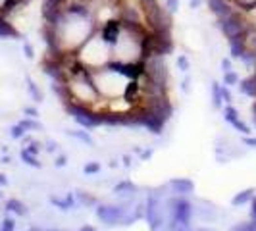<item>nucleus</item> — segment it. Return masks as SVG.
I'll list each match as a JSON object with an SVG mask.
<instances>
[{
    "label": "nucleus",
    "instance_id": "10",
    "mask_svg": "<svg viewBox=\"0 0 256 231\" xmlns=\"http://www.w3.org/2000/svg\"><path fill=\"white\" fill-rule=\"evenodd\" d=\"M237 87H239V91H241L245 97L256 99V75L255 73L249 75V77H245V79H239Z\"/></svg>",
    "mask_w": 256,
    "mask_h": 231
},
{
    "label": "nucleus",
    "instance_id": "4",
    "mask_svg": "<svg viewBox=\"0 0 256 231\" xmlns=\"http://www.w3.org/2000/svg\"><path fill=\"white\" fill-rule=\"evenodd\" d=\"M171 212H173V224H179L181 228H189L191 224V202L185 198H175L171 202Z\"/></svg>",
    "mask_w": 256,
    "mask_h": 231
},
{
    "label": "nucleus",
    "instance_id": "21",
    "mask_svg": "<svg viewBox=\"0 0 256 231\" xmlns=\"http://www.w3.org/2000/svg\"><path fill=\"white\" fill-rule=\"evenodd\" d=\"M29 91H31V95L35 97V99L41 100V93H39V89L35 87V83H31V81H29Z\"/></svg>",
    "mask_w": 256,
    "mask_h": 231
},
{
    "label": "nucleus",
    "instance_id": "18",
    "mask_svg": "<svg viewBox=\"0 0 256 231\" xmlns=\"http://www.w3.org/2000/svg\"><path fill=\"white\" fill-rule=\"evenodd\" d=\"M164 6L168 8L170 14H175L179 10V0H164Z\"/></svg>",
    "mask_w": 256,
    "mask_h": 231
},
{
    "label": "nucleus",
    "instance_id": "6",
    "mask_svg": "<svg viewBox=\"0 0 256 231\" xmlns=\"http://www.w3.org/2000/svg\"><path fill=\"white\" fill-rule=\"evenodd\" d=\"M224 118L225 122L229 124V126H233L237 131L245 133V135H249L251 133V127L241 120V116H239V112L233 108V106H225L224 108Z\"/></svg>",
    "mask_w": 256,
    "mask_h": 231
},
{
    "label": "nucleus",
    "instance_id": "2",
    "mask_svg": "<svg viewBox=\"0 0 256 231\" xmlns=\"http://www.w3.org/2000/svg\"><path fill=\"white\" fill-rule=\"evenodd\" d=\"M141 10L150 31H171V16L160 0H141Z\"/></svg>",
    "mask_w": 256,
    "mask_h": 231
},
{
    "label": "nucleus",
    "instance_id": "5",
    "mask_svg": "<svg viewBox=\"0 0 256 231\" xmlns=\"http://www.w3.org/2000/svg\"><path fill=\"white\" fill-rule=\"evenodd\" d=\"M96 214L106 226H116L118 222L126 220V210L122 206H100Z\"/></svg>",
    "mask_w": 256,
    "mask_h": 231
},
{
    "label": "nucleus",
    "instance_id": "7",
    "mask_svg": "<svg viewBox=\"0 0 256 231\" xmlns=\"http://www.w3.org/2000/svg\"><path fill=\"white\" fill-rule=\"evenodd\" d=\"M147 220L150 224L152 231H156L162 226V216H160V208H158V198L150 197L147 202Z\"/></svg>",
    "mask_w": 256,
    "mask_h": 231
},
{
    "label": "nucleus",
    "instance_id": "22",
    "mask_svg": "<svg viewBox=\"0 0 256 231\" xmlns=\"http://www.w3.org/2000/svg\"><path fill=\"white\" fill-rule=\"evenodd\" d=\"M222 69H224V73L225 71H231V69H233V66H231V60H229V58H224V60H222Z\"/></svg>",
    "mask_w": 256,
    "mask_h": 231
},
{
    "label": "nucleus",
    "instance_id": "13",
    "mask_svg": "<svg viewBox=\"0 0 256 231\" xmlns=\"http://www.w3.org/2000/svg\"><path fill=\"white\" fill-rule=\"evenodd\" d=\"M237 83H239V75H237V71H235V69L225 71L224 73V85L225 87H235Z\"/></svg>",
    "mask_w": 256,
    "mask_h": 231
},
{
    "label": "nucleus",
    "instance_id": "30",
    "mask_svg": "<svg viewBox=\"0 0 256 231\" xmlns=\"http://www.w3.org/2000/svg\"><path fill=\"white\" fill-rule=\"evenodd\" d=\"M4 2H6V0H0V6H2V4H4Z\"/></svg>",
    "mask_w": 256,
    "mask_h": 231
},
{
    "label": "nucleus",
    "instance_id": "24",
    "mask_svg": "<svg viewBox=\"0 0 256 231\" xmlns=\"http://www.w3.org/2000/svg\"><path fill=\"white\" fill-rule=\"evenodd\" d=\"M98 168H100L98 164H89V166H85V173H93V171H98Z\"/></svg>",
    "mask_w": 256,
    "mask_h": 231
},
{
    "label": "nucleus",
    "instance_id": "26",
    "mask_svg": "<svg viewBox=\"0 0 256 231\" xmlns=\"http://www.w3.org/2000/svg\"><path fill=\"white\" fill-rule=\"evenodd\" d=\"M23 50H25V54H27L29 58H33V48H31V44H29V42H25V44H23Z\"/></svg>",
    "mask_w": 256,
    "mask_h": 231
},
{
    "label": "nucleus",
    "instance_id": "28",
    "mask_svg": "<svg viewBox=\"0 0 256 231\" xmlns=\"http://www.w3.org/2000/svg\"><path fill=\"white\" fill-rule=\"evenodd\" d=\"M253 218H255V222H256V200L253 202Z\"/></svg>",
    "mask_w": 256,
    "mask_h": 231
},
{
    "label": "nucleus",
    "instance_id": "29",
    "mask_svg": "<svg viewBox=\"0 0 256 231\" xmlns=\"http://www.w3.org/2000/svg\"><path fill=\"white\" fill-rule=\"evenodd\" d=\"M181 231H189V228H185V230H181ZM196 231H206V230H196Z\"/></svg>",
    "mask_w": 256,
    "mask_h": 231
},
{
    "label": "nucleus",
    "instance_id": "16",
    "mask_svg": "<svg viewBox=\"0 0 256 231\" xmlns=\"http://www.w3.org/2000/svg\"><path fill=\"white\" fill-rule=\"evenodd\" d=\"M114 191H116V193H120V195H124L126 191H128V193H135V185H133V183H128V181H124V183L116 185V187H114Z\"/></svg>",
    "mask_w": 256,
    "mask_h": 231
},
{
    "label": "nucleus",
    "instance_id": "3",
    "mask_svg": "<svg viewBox=\"0 0 256 231\" xmlns=\"http://www.w3.org/2000/svg\"><path fill=\"white\" fill-rule=\"evenodd\" d=\"M218 27H220V31L224 33V37L229 41V39H233V37H241V35L249 33V23L245 21V18L239 14V12H231L229 16H225V18H220L218 20Z\"/></svg>",
    "mask_w": 256,
    "mask_h": 231
},
{
    "label": "nucleus",
    "instance_id": "23",
    "mask_svg": "<svg viewBox=\"0 0 256 231\" xmlns=\"http://www.w3.org/2000/svg\"><path fill=\"white\" fill-rule=\"evenodd\" d=\"M202 2H204V0H189V8H191V10H196V8L202 6Z\"/></svg>",
    "mask_w": 256,
    "mask_h": 231
},
{
    "label": "nucleus",
    "instance_id": "9",
    "mask_svg": "<svg viewBox=\"0 0 256 231\" xmlns=\"http://www.w3.org/2000/svg\"><path fill=\"white\" fill-rule=\"evenodd\" d=\"M227 42H229V52H231V58L239 60V58H241V54L247 50V37H245V35H241V37H233V39H229Z\"/></svg>",
    "mask_w": 256,
    "mask_h": 231
},
{
    "label": "nucleus",
    "instance_id": "20",
    "mask_svg": "<svg viewBox=\"0 0 256 231\" xmlns=\"http://www.w3.org/2000/svg\"><path fill=\"white\" fill-rule=\"evenodd\" d=\"M222 99H224L225 102H231V91H229V87H225V85H222Z\"/></svg>",
    "mask_w": 256,
    "mask_h": 231
},
{
    "label": "nucleus",
    "instance_id": "1",
    "mask_svg": "<svg viewBox=\"0 0 256 231\" xmlns=\"http://www.w3.org/2000/svg\"><path fill=\"white\" fill-rule=\"evenodd\" d=\"M77 60L81 62V66L87 69H98V67L108 66L112 62V46L100 37V35H93L77 52H75Z\"/></svg>",
    "mask_w": 256,
    "mask_h": 231
},
{
    "label": "nucleus",
    "instance_id": "11",
    "mask_svg": "<svg viewBox=\"0 0 256 231\" xmlns=\"http://www.w3.org/2000/svg\"><path fill=\"white\" fill-rule=\"evenodd\" d=\"M170 187H171L177 195H189V193H192V189H194L191 179H183V177L171 179V181H170Z\"/></svg>",
    "mask_w": 256,
    "mask_h": 231
},
{
    "label": "nucleus",
    "instance_id": "15",
    "mask_svg": "<svg viewBox=\"0 0 256 231\" xmlns=\"http://www.w3.org/2000/svg\"><path fill=\"white\" fill-rule=\"evenodd\" d=\"M177 67H179L183 73H187V71L191 69V62H189V58H187L185 54H179V56H177Z\"/></svg>",
    "mask_w": 256,
    "mask_h": 231
},
{
    "label": "nucleus",
    "instance_id": "25",
    "mask_svg": "<svg viewBox=\"0 0 256 231\" xmlns=\"http://www.w3.org/2000/svg\"><path fill=\"white\" fill-rule=\"evenodd\" d=\"M189 81H191L189 77L183 79V83H181V91H183V93H189Z\"/></svg>",
    "mask_w": 256,
    "mask_h": 231
},
{
    "label": "nucleus",
    "instance_id": "31",
    "mask_svg": "<svg viewBox=\"0 0 256 231\" xmlns=\"http://www.w3.org/2000/svg\"><path fill=\"white\" fill-rule=\"evenodd\" d=\"M255 75H256V64H255Z\"/></svg>",
    "mask_w": 256,
    "mask_h": 231
},
{
    "label": "nucleus",
    "instance_id": "17",
    "mask_svg": "<svg viewBox=\"0 0 256 231\" xmlns=\"http://www.w3.org/2000/svg\"><path fill=\"white\" fill-rule=\"evenodd\" d=\"M247 46L256 52V29L255 27H249V33H247Z\"/></svg>",
    "mask_w": 256,
    "mask_h": 231
},
{
    "label": "nucleus",
    "instance_id": "8",
    "mask_svg": "<svg viewBox=\"0 0 256 231\" xmlns=\"http://www.w3.org/2000/svg\"><path fill=\"white\" fill-rule=\"evenodd\" d=\"M206 2H208L210 12L216 16V20L225 18V16H229V14L233 12V6H231L227 0H206Z\"/></svg>",
    "mask_w": 256,
    "mask_h": 231
},
{
    "label": "nucleus",
    "instance_id": "27",
    "mask_svg": "<svg viewBox=\"0 0 256 231\" xmlns=\"http://www.w3.org/2000/svg\"><path fill=\"white\" fill-rule=\"evenodd\" d=\"M245 143H247V145H251V147H256V139H251V137H247V139H245Z\"/></svg>",
    "mask_w": 256,
    "mask_h": 231
},
{
    "label": "nucleus",
    "instance_id": "12",
    "mask_svg": "<svg viewBox=\"0 0 256 231\" xmlns=\"http://www.w3.org/2000/svg\"><path fill=\"white\" fill-rule=\"evenodd\" d=\"M210 93H212V102H214V106L220 108L222 102H224V99H222V85L216 83V81H212V83H210Z\"/></svg>",
    "mask_w": 256,
    "mask_h": 231
},
{
    "label": "nucleus",
    "instance_id": "19",
    "mask_svg": "<svg viewBox=\"0 0 256 231\" xmlns=\"http://www.w3.org/2000/svg\"><path fill=\"white\" fill-rule=\"evenodd\" d=\"M231 231H256V222H251V224H243V226H235Z\"/></svg>",
    "mask_w": 256,
    "mask_h": 231
},
{
    "label": "nucleus",
    "instance_id": "14",
    "mask_svg": "<svg viewBox=\"0 0 256 231\" xmlns=\"http://www.w3.org/2000/svg\"><path fill=\"white\" fill-rule=\"evenodd\" d=\"M251 198H253V189L239 193L237 197L233 198V204H235V206H239V204H245V202H247V200H251Z\"/></svg>",
    "mask_w": 256,
    "mask_h": 231
}]
</instances>
